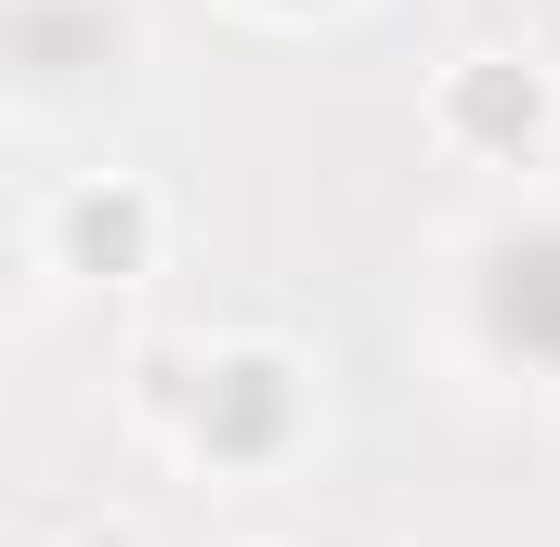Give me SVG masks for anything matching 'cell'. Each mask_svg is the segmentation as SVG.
Returning <instances> with one entry per match:
<instances>
[{"mask_svg":"<svg viewBox=\"0 0 560 547\" xmlns=\"http://www.w3.org/2000/svg\"><path fill=\"white\" fill-rule=\"evenodd\" d=\"M509 287H495V326H509V339H522V326H535V352H560V248H509Z\"/></svg>","mask_w":560,"mask_h":547,"instance_id":"cell-1","label":"cell"}]
</instances>
